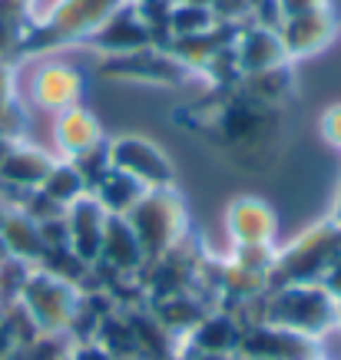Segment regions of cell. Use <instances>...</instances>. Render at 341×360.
Instances as JSON below:
<instances>
[{
    "label": "cell",
    "mask_w": 341,
    "mask_h": 360,
    "mask_svg": "<svg viewBox=\"0 0 341 360\" xmlns=\"http://www.w3.org/2000/svg\"><path fill=\"white\" fill-rule=\"evenodd\" d=\"M130 229L140 238V248L146 255V264L159 262L163 255L182 245L186 238V208L176 188H146V195L126 212Z\"/></svg>",
    "instance_id": "obj_1"
},
{
    "label": "cell",
    "mask_w": 341,
    "mask_h": 360,
    "mask_svg": "<svg viewBox=\"0 0 341 360\" xmlns=\"http://www.w3.org/2000/svg\"><path fill=\"white\" fill-rule=\"evenodd\" d=\"M335 317H338V297L321 281L278 284L268 291L262 311V321L309 338H318L328 324H335Z\"/></svg>",
    "instance_id": "obj_2"
},
{
    "label": "cell",
    "mask_w": 341,
    "mask_h": 360,
    "mask_svg": "<svg viewBox=\"0 0 341 360\" xmlns=\"http://www.w3.org/2000/svg\"><path fill=\"white\" fill-rule=\"evenodd\" d=\"M123 4L126 0H63L60 11L50 17V23L30 30V37H23L20 50H46V46L89 40Z\"/></svg>",
    "instance_id": "obj_3"
},
{
    "label": "cell",
    "mask_w": 341,
    "mask_h": 360,
    "mask_svg": "<svg viewBox=\"0 0 341 360\" xmlns=\"http://www.w3.org/2000/svg\"><path fill=\"white\" fill-rule=\"evenodd\" d=\"M17 301L30 311L40 334H70V324L80 307V291L77 284L63 281L44 268H33Z\"/></svg>",
    "instance_id": "obj_4"
},
{
    "label": "cell",
    "mask_w": 341,
    "mask_h": 360,
    "mask_svg": "<svg viewBox=\"0 0 341 360\" xmlns=\"http://www.w3.org/2000/svg\"><path fill=\"white\" fill-rule=\"evenodd\" d=\"M110 165L116 172H126L136 179L143 188H166L173 186V162L169 155L156 146V142L143 139V136H120L110 142Z\"/></svg>",
    "instance_id": "obj_5"
},
{
    "label": "cell",
    "mask_w": 341,
    "mask_h": 360,
    "mask_svg": "<svg viewBox=\"0 0 341 360\" xmlns=\"http://www.w3.org/2000/svg\"><path fill=\"white\" fill-rule=\"evenodd\" d=\"M239 360H315V338L298 334V330L278 328L268 321L245 324Z\"/></svg>",
    "instance_id": "obj_6"
},
{
    "label": "cell",
    "mask_w": 341,
    "mask_h": 360,
    "mask_svg": "<svg viewBox=\"0 0 341 360\" xmlns=\"http://www.w3.org/2000/svg\"><path fill=\"white\" fill-rule=\"evenodd\" d=\"M106 219H110V212L99 205L93 192L80 195L77 202H70V205H66V212H63L70 251L77 255L80 262H87L89 268L99 262V248H103V231H106Z\"/></svg>",
    "instance_id": "obj_7"
},
{
    "label": "cell",
    "mask_w": 341,
    "mask_h": 360,
    "mask_svg": "<svg viewBox=\"0 0 341 360\" xmlns=\"http://www.w3.org/2000/svg\"><path fill=\"white\" fill-rule=\"evenodd\" d=\"M106 73L123 79H140V83L173 86V83H182L189 77V66H182L163 46H146V50H136V53H126V56H110Z\"/></svg>",
    "instance_id": "obj_8"
},
{
    "label": "cell",
    "mask_w": 341,
    "mask_h": 360,
    "mask_svg": "<svg viewBox=\"0 0 341 360\" xmlns=\"http://www.w3.org/2000/svg\"><path fill=\"white\" fill-rule=\"evenodd\" d=\"M87 44L103 50V53H110V56H126V53H136V50H146V46H159L153 30L146 27V20L140 17L132 0H126L120 11L89 37Z\"/></svg>",
    "instance_id": "obj_9"
},
{
    "label": "cell",
    "mask_w": 341,
    "mask_h": 360,
    "mask_svg": "<svg viewBox=\"0 0 341 360\" xmlns=\"http://www.w3.org/2000/svg\"><path fill=\"white\" fill-rule=\"evenodd\" d=\"M83 96V73L70 63H40L30 77V99L46 112H60L80 106Z\"/></svg>",
    "instance_id": "obj_10"
},
{
    "label": "cell",
    "mask_w": 341,
    "mask_h": 360,
    "mask_svg": "<svg viewBox=\"0 0 341 360\" xmlns=\"http://www.w3.org/2000/svg\"><path fill=\"white\" fill-rule=\"evenodd\" d=\"M335 30H338V23H335L331 11L328 7H321V11L285 17L282 27H278V40H282V46H285L288 60H302V56L321 53V50L331 44Z\"/></svg>",
    "instance_id": "obj_11"
},
{
    "label": "cell",
    "mask_w": 341,
    "mask_h": 360,
    "mask_svg": "<svg viewBox=\"0 0 341 360\" xmlns=\"http://www.w3.org/2000/svg\"><path fill=\"white\" fill-rule=\"evenodd\" d=\"M275 212L262 198H235L225 212V231L232 245H272L275 241Z\"/></svg>",
    "instance_id": "obj_12"
},
{
    "label": "cell",
    "mask_w": 341,
    "mask_h": 360,
    "mask_svg": "<svg viewBox=\"0 0 341 360\" xmlns=\"http://www.w3.org/2000/svg\"><path fill=\"white\" fill-rule=\"evenodd\" d=\"M232 50H235V63H239V73H242V77H252V73H262V70L288 63L285 46L278 40V30L259 27V23H249L245 30L235 33Z\"/></svg>",
    "instance_id": "obj_13"
},
{
    "label": "cell",
    "mask_w": 341,
    "mask_h": 360,
    "mask_svg": "<svg viewBox=\"0 0 341 360\" xmlns=\"http://www.w3.org/2000/svg\"><path fill=\"white\" fill-rule=\"evenodd\" d=\"M56 165V159L37 146H20L13 142L4 162H0V186L13 188V192H33V188L44 186V179L50 175V169Z\"/></svg>",
    "instance_id": "obj_14"
},
{
    "label": "cell",
    "mask_w": 341,
    "mask_h": 360,
    "mask_svg": "<svg viewBox=\"0 0 341 360\" xmlns=\"http://www.w3.org/2000/svg\"><path fill=\"white\" fill-rule=\"evenodd\" d=\"M103 268H110L116 274H132L146 264V255L140 248L136 231L130 229L126 215H110L106 219V231H103V248H99V262ZM93 264V268H97Z\"/></svg>",
    "instance_id": "obj_15"
},
{
    "label": "cell",
    "mask_w": 341,
    "mask_h": 360,
    "mask_svg": "<svg viewBox=\"0 0 341 360\" xmlns=\"http://www.w3.org/2000/svg\"><path fill=\"white\" fill-rule=\"evenodd\" d=\"M54 142L63 159H77V155L97 149L103 142V129H99V120L83 106H70V110H60L54 120Z\"/></svg>",
    "instance_id": "obj_16"
},
{
    "label": "cell",
    "mask_w": 341,
    "mask_h": 360,
    "mask_svg": "<svg viewBox=\"0 0 341 360\" xmlns=\"http://www.w3.org/2000/svg\"><path fill=\"white\" fill-rule=\"evenodd\" d=\"M242 330L245 324L239 317L225 314V311H216V314H206L196 328L189 330V347L199 350V354H239V344H242Z\"/></svg>",
    "instance_id": "obj_17"
},
{
    "label": "cell",
    "mask_w": 341,
    "mask_h": 360,
    "mask_svg": "<svg viewBox=\"0 0 341 360\" xmlns=\"http://www.w3.org/2000/svg\"><path fill=\"white\" fill-rule=\"evenodd\" d=\"M0 241L7 255L30 262L33 268L44 258V235H40V221H33L23 208H4V219H0Z\"/></svg>",
    "instance_id": "obj_18"
},
{
    "label": "cell",
    "mask_w": 341,
    "mask_h": 360,
    "mask_svg": "<svg viewBox=\"0 0 341 360\" xmlns=\"http://www.w3.org/2000/svg\"><path fill=\"white\" fill-rule=\"evenodd\" d=\"M93 195H97V202L110 215H126L140 198L146 195V188L136 182V179H130L126 172H116V169H110V172L99 179V186L93 188Z\"/></svg>",
    "instance_id": "obj_19"
},
{
    "label": "cell",
    "mask_w": 341,
    "mask_h": 360,
    "mask_svg": "<svg viewBox=\"0 0 341 360\" xmlns=\"http://www.w3.org/2000/svg\"><path fill=\"white\" fill-rule=\"evenodd\" d=\"M40 192H44L50 202L66 208L70 202H77L80 195H87L89 188H87V182H83L80 169L70 162V159H56V165L50 169V175H46L44 186H40Z\"/></svg>",
    "instance_id": "obj_20"
},
{
    "label": "cell",
    "mask_w": 341,
    "mask_h": 360,
    "mask_svg": "<svg viewBox=\"0 0 341 360\" xmlns=\"http://www.w3.org/2000/svg\"><path fill=\"white\" fill-rule=\"evenodd\" d=\"M216 13L206 4H196V0H176L173 4V13H169V40H179V37H192V33H206L216 27Z\"/></svg>",
    "instance_id": "obj_21"
},
{
    "label": "cell",
    "mask_w": 341,
    "mask_h": 360,
    "mask_svg": "<svg viewBox=\"0 0 341 360\" xmlns=\"http://www.w3.org/2000/svg\"><path fill=\"white\" fill-rule=\"evenodd\" d=\"M315 360H341V324H328L315 338Z\"/></svg>",
    "instance_id": "obj_22"
},
{
    "label": "cell",
    "mask_w": 341,
    "mask_h": 360,
    "mask_svg": "<svg viewBox=\"0 0 341 360\" xmlns=\"http://www.w3.org/2000/svg\"><path fill=\"white\" fill-rule=\"evenodd\" d=\"M60 4H63V0H23V17H27V23L37 30V27L50 23V17L60 11Z\"/></svg>",
    "instance_id": "obj_23"
},
{
    "label": "cell",
    "mask_w": 341,
    "mask_h": 360,
    "mask_svg": "<svg viewBox=\"0 0 341 360\" xmlns=\"http://www.w3.org/2000/svg\"><path fill=\"white\" fill-rule=\"evenodd\" d=\"M321 136H325L328 146L341 149V103H335V106L325 110V116H321Z\"/></svg>",
    "instance_id": "obj_24"
},
{
    "label": "cell",
    "mask_w": 341,
    "mask_h": 360,
    "mask_svg": "<svg viewBox=\"0 0 341 360\" xmlns=\"http://www.w3.org/2000/svg\"><path fill=\"white\" fill-rule=\"evenodd\" d=\"M321 7H328V0H278V11H282V17H295V13L321 11Z\"/></svg>",
    "instance_id": "obj_25"
},
{
    "label": "cell",
    "mask_w": 341,
    "mask_h": 360,
    "mask_svg": "<svg viewBox=\"0 0 341 360\" xmlns=\"http://www.w3.org/2000/svg\"><path fill=\"white\" fill-rule=\"evenodd\" d=\"M13 103V70L7 63H0V106Z\"/></svg>",
    "instance_id": "obj_26"
},
{
    "label": "cell",
    "mask_w": 341,
    "mask_h": 360,
    "mask_svg": "<svg viewBox=\"0 0 341 360\" xmlns=\"http://www.w3.org/2000/svg\"><path fill=\"white\" fill-rule=\"evenodd\" d=\"M321 284H325V288H328L335 297H341V258H338V264H335V268H331V271L321 278Z\"/></svg>",
    "instance_id": "obj_27"
},
{
    "label": "cell",
    "mask_w": 341,
    "mask_h": 360,
    "mask_svg": "<svg viewBox=\"0 0 341 360\" xmlns=\"http://www.w3.org/2000/svg\"><path fill=\"white\" fill-rule=\"evenodd\" d=\"M17 350V344L11 340V334H7V328H4V321H0V360H7Z\"/></svg>",
    "instance_id": "obj_28"
},
{
    "label": "cell",
    "mask_w": 341,
    "mask_h": 360,
    "mask_svg": "<svg viewBox=\"0 0 341 360\" xmlns=\"http://www.w3.org/2000/svg\"><path fill=\"white\" fill-rule=\"evenodd\" d=\"M186 360H239V357H232V354H199V350H192Z\"/></svg>",
    "instance_id": "obj_29"
},
{
    "label": "cell",
    "mask_w": 341,
    "mask_h": 360,
    "mask_svg": "<svg viewBox=\"0 0 341 360\" xmlns=\"http://www.w3.org/2000/svg\"><path fill=\"white\" fill-rule=\"evenodd\" d=\"M331 221H335V225H341V192H338V205H335V215H331Z\"/></svg>",
    "instance_id": "obj_30"
},
{
    "label": "cell",
    "mask_w": 341,
    "mask_h": 360,
    "mask_svg": "<svg viewBox=\"0 0 341 360\" xmlns=\"http://www.w3.org/2000/svg\"><path fill=\"white\" fill-rule=\"evenodd\" d=\"M13 142L11 139H0V162H4V155H7V149H11Z\"/></svg>",
    "instance_id": "obj_31"
},
{
    "label": "cell",
    "mask_w": 341,
    "mask_h": 360,
    "mask_svg": "<svg viewBox=\"0 0 341 360\" xmlns=\"http://www.w3.org/2000/svg\"><path fill=\"white\" fill-rule=\"evenodd\" d=\"M335 321H338V324H341V297H338V317H335Z\"/></svg>",
    "instance_id": "obj_32"
}]
</instances>
